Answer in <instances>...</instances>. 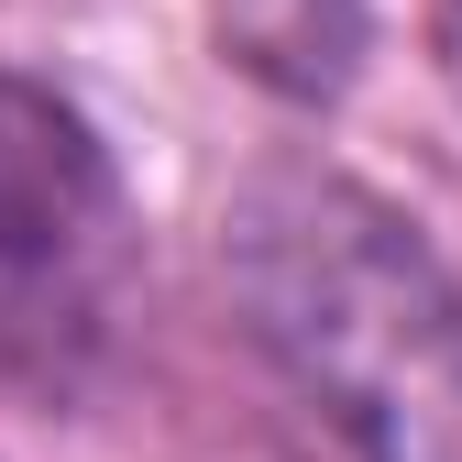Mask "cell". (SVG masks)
<instances>
[{
	"instance_id": "obj_1",
	"label": "cell",
	"mask_w": 462,
	"mask_h": 462,
	"mask_svg": "<svg viewBox=\"0 0 462 462\" xmlns=\"http://www.w3.org/2000/svg\"><path fill=\"white\" fill-rule=\"evenodd\" d=\"M220 254L254 353L330 462H462V286L385 199L264 177Z\"/></svg>"
},
{
	"instance_id": "obj_2",
	"label": "cell",
	"mask_w": 462,
	"mask_h": 462,
	"mask_svg": "<svg viewBox=\"0 0 462 462\" xmlns=\"http://www.w3.org/2000/svg\"><path fill=\"white\" fill-rule=\"evenodd\" d=\"M133 275L122 177L55 88L0 67V353L23 374H67L99 353Z\"/></svg>"
},
{
	"instance_id": "obj_3",
	"label": "cell",
	"mask_w": 462,
	"mask_h": 462,
	"mask_svg": "<svg viewBox=\"0 0 462 462\" xmlns=\"http://www.w3.org/2000/svg\"><path fill=\"white\" fill-rule=\"evenodd\" d=\"M220 44L243 55L254 78H275V88L319 99V88H341V78H353L364 12H353V0H220Z\"/></svg>"
}]
</instances>
